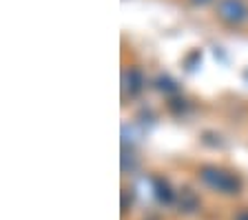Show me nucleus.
<instances>
[{
    "mask_svg": "<svg viewBox=\"0 0 248 220\" xmlns=\"http://www.w3.org/2000/svg\"><path fill=\"white\" fill-rule=\"evenodd\" d=\"M191 2H195V5H208V2H213V0H191Z\"/></svg>",
    "mask_w": 248,
    "mask_h": 220,
    "instance_id": "nucleus-4",
    "label": "nucleus"
},
{
    "mask_svg": "<svg viewBox=\"0 0 248 220\" xmlns=\"http://www.w3.org/2000/svg\"><path fill=\"white\" fill-rule=\"evenodd\" d=\"M124 91H129V94H138L142 89V73L140 69H129V73H124Z\"/></svg>",
    "mask_w": 248,
    "mask_h": 220,
    "instance_id": "nucleus-3",
    "label": "nucleus"
},
{
    "mask_svg": "<svg viewBox=\"0 0 248 220\" xmlns=\"http://www.w3.org/2000/svg\"><path fill=\"white\" fill-rule=\"evenodd\" d=\"M202 178L206 180L211 187L217 189H237V178H232L231 173L222 171V169H215V167H204L202 169Z\"/></svg>",
    "mask_w": 248,
    "mask_h": 220,
    "instance_id": "nucleus-2",
    "label": "nucleus"
},
{
    "mask_svg": "<svg viewBox=\"0 0 248 220\" xmlns=\"http://www.w3.org/2000/svg\"><path fill=\"white\" fill-rule=\"evenodd\" d=\"M217 18L226 25H242L248 20V7L244 0H217Z\"/></svg>",
    "mask_w": 248,
    "mask_h": 220,
    "instance_id": "nucleus-1",
    "label": "nucleus"
}]
</instances>
